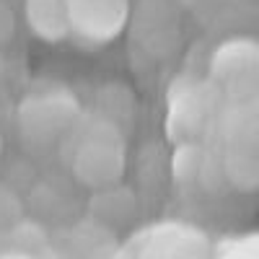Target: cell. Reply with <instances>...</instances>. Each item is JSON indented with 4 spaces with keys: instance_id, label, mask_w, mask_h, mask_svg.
<instances>
[{
    "instance_id": "cell-1",
    "label": "cell",
    "mask_w": 259,
    "mask_h": 259,
    "mask_svg": "<svg viewBox=\"0 0 259 259\" xmlns=\"http://www.w3.org/2000/svg\"><path fill=\"white\" fill-rule=\"evenodd\" d=\"M65 138L73 140L70 168L78 184L94 192L119 184L127 166L124 133L104 117L80 119Z\"/></svg>"
},
{
    "instance_id": "cell-12",
    "label": "cell",
    "mask_w": 259,
    "mask_h": 259,
    "mask_svg": "<svg viewBox=\"0 0 259 259\" xmlns=\"http://www.w3.org/2000/svg\"><path fill=\"white\" fill-rule=\"evenodd\" d=\"M16 34V16L6 0H0V47H6Z\"/></svg>"
},
{
    "instance_id": "cell-5",
    "label": "cell",
    "mask_w": 259,
    "mask_h": 259,
    "mask_svg": "<svg viewBox=\"0 0 259 259\" xmlns=\"http://www.w3.org/2000/svg\"><path fill=\"white\" fill-rule=\"evenodd\" d=\"M70 34L85 45H109L130 21V0H65Z\"/></svg>"
},
{
    "instance_id": "cell-6",
    "label": "cell",
    "mask_w": 259,
    "mask_h": 259,
    "mask_svg": "<svg viewBox=\"0 0 259 259\" xmlns=\"http://www.w3.org/2000/svg\"><path fill=\"white\" fill-rule=\"evenodd\" d=\"M24 18L34 36L50 45H57L70 34L65 0H24Z\"/></svg>"
},
{
    "instance_id": "cell-4",
    "label": "cell",
    "mask_w": 259,
    "mask_h": 259,
    "mask_svg": "<svg viewBox=\"0 0 259 259\" xmlns=\"http://www.w3.org/2000/svg\"><path fill=\"white\" fill-rule=\"evenodd\" d=\"M210 80L223 96H246L259 85V39L231 36L210 57Z\"/></svg>"
},
{
    "instance_id": "cell-10",
    "label": "cell",
    "mask_w": 259,
    "mask_h": 259,
    "mask_svg": "<svg viewBox=\"0 0 259 259\" xmlns=\"http://www.w3.org/2000/svg\"><path fill=\"white\" fill-rule=\"evenodd\" d=\"M207 158V148L197 140V143H179L174 156H171V171H174V179L182 184H194L200 182L202 166Z\"/></svg>"
},
{
    "instance_id": "cell-14",
    "label": "cell",
    "mask_w": 259,
    "mask_h": 259,
    "mask_svg": "<svg viewBox=\"0 0 259 259\" xmlns=\"http://www.w3.org/2000/svg\"><path fill=\"white\" fill-rule=\"evenodd\" d=\"M184 8H207V6H218L223 0H179Z\"/></svg>"
},
{
    "instance_id": "cell-9",
    "label": "cell",
    "mask_w": 259,
    "mask_h": 259,
    "mask_svg": "<svg viewBox=\"0 0 259 259\" xmlns=\"http://www.w3.org/2000/svg\"><path fill=\"white\" fill-rule=\"evenodd\" d=\"M91 207H94V215L106 226L122 223V221L127 223L135 215V197H133V192L124 189L122 184H114L109 189L96 192Z\"/></svg>"
},
{
    "instance_id": "cell-13",
    "label": "cell",
    "mask_w": 259,
    "mask_h": 259,
    "mask_svg": "<svg viewBox=\"0 0 259 259\" xmlns=\"http://www.w3.org/2000/svg\"><path fill=\"white\" fill-rule=\"evenodd\" d=\"M0 259H36V256L26 249H6L0 251Z\"/></svg>"
},
{
    "instance_id": "cell-11",
    "label": "cell",
    "mask_w": 259,
    "mask_h": 259,
    "mask_svg": "<svg viewBox=\"0 0 259 259\" xmlns=\"http://www.w3.org/2000/svg\"><path fill=\"white\" fill-rule=\"evenodd\" d=\"M24 218V205L18 194L8 187H0V231H13Z\"/></svg>"
},
{
    "instance_id": "cell-7",
    "label": "cell",
    "mask_w": 259,
    "mask_h": 259,
    "mask_svg": "<svg viewBox=\"0 0 259 259\" xmlns=\"http://www.w3.org/2000/svg\"><path fill=\"white\" fill-rule=\"evenodd\" d=\"M226 145L241 148L259 158V94L231 112L226 122Z\"/></svg>"
},
{
    "instance_id": "cell-16",
    "label": "cell",
    "mask_w": 259,
    "mask_h": 259,
    "mask_svg": "<svg viewBox=\"0 0 259 259\" xmlns=\"http://www.w3.org/2000/svg\"><path fill=\"white\" fill-rule=\"evenodd\" d=\"M194 259H202V256H194Z\"/></svg>"
},
{
    "instance_id": "cell-8",
    "label": "cell",
    "mask_w": 259,
    "mask_h": 259,
    "mask_svg": "<svg viewBox=\"0 0 259 259\" xmlns=\"http://www.w3.org/2000/svg\"><path fill=\"white\" fill-rule=\"evenodd\" d=\"M221 166H223L226 184H231L233 189H239V192L259 189V158L256 156L246 153L241 148L226 145Z\"/></svg>"
},
{
    "instance_id": "cell-3",
    "label": "cell",
    "mask_w": 259,
    "mask_h": 259,
    "mask_svg": "<svg viewBox=\"0 0 259 259\" xmlns=\"http://www.w3.org/2000/svg\"><path fill=\"white\" fill-rule=\"evenodd\" d=\"M223 91L212 80H177L168 91V112H166V133L179 143H197L207 133L221 112Z\"/></svg>"
},
{
    "instance_id": "cell-15",
    "label": "cell",
    "mask_w": 259,
    "mask_h": 259,
    "mask_svg": "<svg viewBox=\"0 0 259 259\" xmlns=\"http://www.w3.org/2000/svg\"><path fill=\"white\" fill-rule=\"evenodd\" d=\"M0 153H3V133H0Z\"/></svg>"
},
{
    "instance_id": "cell-2",
    "label": "cell",
    "mask_w": 259,
    "mask_h": 259,
    "mask_svg": "<svg viewBox=\"0 0 259 259\" xmlns=\"http://www.w3.org/2000/svg\"><path fill=\"white\" fill-rule=\"evenodd\" d=\"M80 104L75 94L57 83H39L18 101L16 124L31 145H55L80 122Z\"/></svg>"
}]
</instances>
